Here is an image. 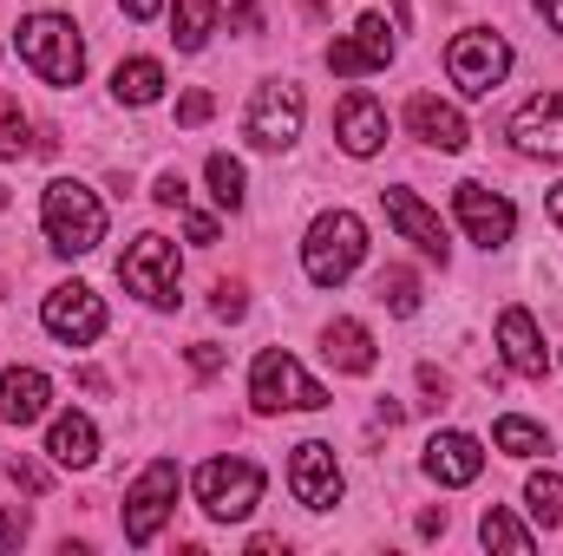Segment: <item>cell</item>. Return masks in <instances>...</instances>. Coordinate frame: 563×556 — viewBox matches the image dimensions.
<instances>
[{"label":"cell","mask_w":563,"mask_h":556,"mask_svg":"<svg viewBox=\"0 0 563 556\" xmlns=\"http://www.w3.org/2000/svg\"><path fill=\"white\" fill-rule=\"evenodd\" d=\"M46 452H53V465L86 471V465L99 458V432H92V419L86 413H59L53 419V432H46Z\"/></svg>","instance_id":"cell-21"},{"label":"cell","mask_w":563,"mask_h":556,"mask_svg":"<svg viewBox=\"0 0 563 556\" xmlns=\"http://www.w3.org/2000/svg\"><path fill=\"white\" fill-rule=\"evenodd\" d=\"M321 354L341 367V374H374V334L361 321H328L321 327Z\"/></svg>","instance_id":"cell-22"},{"label":"cell","mask_w":563,"mask_h":556,"mask_svg":"<svg viewBox=\"0 0 563 556\" xmlns=\"http://www.w3.org/2000/svg\"><path fill=\"white\" fill-rule=\"evenodd\" d=\"M184 230H190V243H217V216H203L190 203H184Z\"/></svg>","instance_id":"cell-35"},{"label":"cell","mask_w":563,"mask_h":556,"mask_svg":"<svg viewBox=\"0 0 563 556\" xmlns=\"http://www.w3.org/2000/svg\"><path fill=\"white\" fill-rule=\"evenodd\" d=\"M46 407H53V380L40 367H7L0 374V419L7 425H33V419H46Z\"/></svg>","instance_id":"cell-18"},{"label":"cell","mask_w":563,"mask_h":556,"mask_svg":"<svg viewBox=\"0 0 563 556\" xmlns=\"http://www.w3.org/2000/svg\"><path fill=\"white\" fill-rule=\"evenodd\" d=\"M452 210H459V223H465V236H472L478 249H505L511 230H518L511 197H498V190H485V184H459V190H452Z\"/></svg>","instance_id":"cell-11"},{"label":"cell","mask_w":563,"mask_h":556,"mask_svg":"<svg viewBox=\"0 0 563 556\" xmlns=\"http://www.w3.org/2000/svg\"><path fill=\"white\" fill-rule=\"evenodd\" d=\"M40 321H46V334H53V341L86 347V341H99V334H106V301H99L86 281H66V288H53V294H46Z\"/></svg>","instance_id":"cell-10"},{"label":"cell","mask_w":563,"mask_h":556,"mask_svg":"<svg viewBox=\"0 0 563 556\" xmlns=\"http://www.w3.org/2000/svg\"><path fill=\"white\" fill-rule=\"evenodd\" d=\"M20 537H26V518L20 511H0V551H20Z\"/></svg>","instance_id":"cell-36"},{"label":"cell","mask_w":563,"mask_h":556,"mask_svg":"<svg viewBox=\"0 0 563 556\" xmlns=\"http://www.w3.org/2000/svg\"><path fill=\"white\" fill-rule=\"evenodd\" d=\"M157 203H164V210H184V203H190V190H184V177H177V170H164V177H157Z\"/></svg>","instance_id":"cell-34"},{"label":"cell","mask_w":563,"mask_h":556,"mask_svg":"<svg viewBox=\"0 0 563 556\" xmlns=\"http://www.w3.org/2000/svg\"><path fill=\"white\" fill-rule=\"evenodd\" d=\"M7 478H13V485H20V491H33V498H40V491H46V471H40V465H33V458H13V465H7Z\"/></svg>","instance_id":"cell-33"},{"label":"cell","mask_w":563,"mask_h":556,"mask_svg":"<svg viewBox=\"0 0 563 556\" xmlns=\"http://www.w3.org/2000/svg\"><path fill=\"white\" fill-rule=\"evenodd\" d=\"M295 138H301V86H295V79L256 86V99H250V144L288 151Z\"/></svg>","instance_id":"cell-9"},{"label":"cell","mask_w":563,"mask_h":556,"mask_svg":"<svg viewBox=\"0 0 563 556\" xmlns=\"http://www.w3.org/2000/svg\"><path fill=\"white\" fill-rule=\"evenodd\" d=\"M380 203H387V223L407 236V243H420V256H432V263H445V223L426 210L413 190H380Z\"/></svg>","instance_id":"cell-17"},{"label":"cell","mask_w":563,"mask_h":556,"mask_svg":"<svg viewBox=\"0 0 563 556\" xmlns=\"http://www.w3.org/2000/svg\"><path fill=\"white\" fill-rule=\"evenodd\" d=\"M170 504H177V465H170V458H151V465L139 471V485L125 491V544L144 551V544L164 531Z\"/></svg>","instance_id":"cell-7"},{"label":"cell","mask_w":563,"mask_h":556,"mask_svg":"<svg viewBox=\"0 0 563 556\" xmlns=\"http://www.w3.org/2000/svg\"><path fill=\"white\" fill-rule=\"evenodd\" d=\"M190 367H197V374H217V367H223V347L197 341V347H190Z\"/></svg>","instance_id":"cell-37"},{"label":"cell","mask_w":563,"mask_h":556,"mask_svg":"<svg viewBox=\"0 0 563 556\" xmlns=\"http://www.w3.org/2000/svg\"><path fill=\"white\" fill-rule=\"evenodd\" d=\"M387 59H394V26H387L380 13H361V20H354V33L328 46V66H334V79H361V73H380Z\"/></svg>","instance_id":"cell-12"},{"label":"cell","mask_w":563,"mask_h":556,"mask_svg":"<svg viewBox=\"0 0 563 556\" xmlns=\"http://www.w3.org/2000/svg\"><path fill=\"white\" fill-rule=\"evenodd\" d=\"M250 400H256V413H321L328 407V387L321 380H308L301 367H295V354H256V367H250Z\"/></svg>","instance_id":"cell-4"},{"label":"cell","mask_w":563,"mask_h":556,"mask_svg":"<svg viewBox=\"0 0 563 556\" xmlns=\"http://www.w3.org/2000/svg\"><path fill=\"white\" fill-rule=\"evenodd\" d=\"M525 504H531V518H538L544 531H558V524H563V478H558V471H531Z\"/></svg>","instance_id":"cell-26"},{"label":"cell","mask_w":563,"mask_h":556,"mask_svg":"<svg viewBox=\"0 0 563 556\" xmlns=\"http://www.w3.org/2000/svg\"><path fill=\"white\" fill-rule=\"evenodd\" d=\"M20 59H26L46 86H79V73H86L79 26H73L66 13H33V20H20Z\"/></svg>","instance_id":"cell-3"},{"label":"cell","mask_w":563,"mask_h":556,"mask_svg":"<svg viewBox=\"0 0 563 556\" xmlns=\"http://www.w3.org/2000/svg\"><path fill=\"white\" fill-rule=\"evenodd\" d=\"M426 471H432L439 485H472V478L485 471V452H478L472 432H439V438L426 445Z\"/></svg>","instance_id":"cell-19"},{"label":"cell","mask_w":563,"mask_h":556,"mask_svg":"<svg viewBox=\"0 0 563 556\" xmlns=\"http://www.w3.org/2000/svg\"><path fill=\"white\" fill-rule=\"evenodd\" d=\"M407 125H413V138H426L432 151H465V119L445 105V99H432V92H413V105H407Z\"/></svg>","instance_id":"cell-20"},{"label":"cell","mask_w":563,"mask_h":556,"mask_svg":"<svg viewBox=\"0 0 563 556\" xmlns=\"http://www.w3.org/2000/svg\"><path fill=\"white\" fill-rule=\"evenodd\" d=\"M334 138H341L347 157H374L387 144V105L374 92H347L341 112H334Z\"/></svg>","instance_id":"cell-14"},{"label":"cell","mask_w":563,"mask_h":556,"mask_svg":"<svg viewBox=\"0 0 563 556\" xmlns=\"http://www.w3.org/2000/svg\"><path fill=\"white\" fill-rule=\"evenodd\" d=\"M498 347H505L511 374H525V380H544V374H551L544 334H538V321H531L525 308H505V314H498Z\"/></svg>","instance_id":"cell-16"},{"label":"cell","mask_w":563,"mask_h":556,"mask_svg":"<svg viewBox=\"0 0 563 556\" xmlns=\"http://www.w3.org/2000/svg\"><path fill=\"white\" fill-rule=\"evenodd\" d=\"M551 216H558V230H563V184L551 190Z\"/></svg>","instance_id":"cell-41"},{"label":"cell","mask_w":563,"mask_h":556,"mask_svg":"<svg viewBox=\"0 0 563 556\" xmlns=\"http://www.w3.org/2000/svg\"><path fill=\"white\" fill-rule=\"evenodd\" d=\"M407 20H413V13H407V0H394V26H407Z\"/></svg>","instance_id":"cell-42"},{"label":"cell","mask_w":563,"mask_h":556,"mask_svg":"<svg viewBox=\"0 0 563 556\" xmlns=\"http://www.w3.org/2000/svg\"><path fill=\"white\" fill-rule=\"evenodd\" d=\"M210 112H217V99H210V92H184V99H177V125H203Z\"/></svg>","instance_id":"cell-31"},{"label":"cell","mask_w":563,"mask_h":556,"mask_svg":"<svg viewBox=\"0 0 563 556\" xmlns=\"http://www.w3.org/2000/svg\"><path fill=\"white\" fill-rule=\"evenodd\" d=\"M511 144L525 157H563V92H538L518 119H511Z\"/></svg>","instance_id":"cell-15"},{"label":"cell","mask_w":563,"mask_h":556,"mask_svg":"<svg viewBox=\"0 0 563 556\" xmlns=\"http://www.w3.org/2000/svg\"><path fill=\"white\" fill-rule=\"evenodd\" d=\"M210 33H217V0H177V7H170V40H177V53H203Z\"/></svg>","instance_id":"cell-23"},{"label":"cell","mask_w":563,"mask_h":556,"mask_svg":"<svg viewBox=\"0 0 563 556\" xmlns=\"http://www.w3.org/2000/svg\"><path fill=\"white\" fill-rule=\"evenodd\" d=\"M40 223H46V243H53L59 256H86V249L106 243V203H99L86 184H73V177H53V184H46Z\"/></svg>","instance_id":"cell-1"},{"label":"cell","mask_w":563,"mask_h":556,"mask_svg":"<svg viewBox=\"0 0 563 556\" xmlns=\"http://www.w3.org/2000/svg\"><path fill=\"white\" fill-rule=\"evenodd\" d=\"M478 537H485L492 551H511V556H531V544H538V537H531V531H525V524H518L511 511H485Z\"/></svg>","instance_id":"cell-27"},{"label":"cell","mask_w":563,"mask_h":556,"mask_svg":"<svg viewBox=\"0 0 563 556\" xmlns=\"http://www.w3.org/2000/svg\"><path fill=\"white\" fill-rule=\"evenodd\" d=\"M197 498L217 524H243L263 504V465L256 458H210L197 471Z\"/></svg>","instance_id":"cell-6"},{"label":"cell","mask_w":563,"mask_h":556,"mask_svg":"<svg viewBox=\"0 0 563 556\" xmlns=\"http://www.w3.org/2000/svg\"><path fill=\"white\" fill-rule=\"evenodd\" d=\"M445 73H452V86H459L465 99L498 92V86H505V73H511V46H505V33H492V26L459 33V40L445 46Z\"/></svg>","instance_id":"cell-5"},{"label":"cell","mask_w":563,"mask_h":556,"mask_svg":"<svg viewBox=\"0 0 563 556\" xmlns=\"http://www.w3.org/2000/svg\"><path fill=\"white\" fill-rule=\"evenodd\" d=\"M236 26L256 33V26H263V7H256V0H236Z\"/></svg>","instance_id":"cell-38"},{"label":"cell","mask_w":563,"mask_h":556,"mask_svg":"<svg viewBox=\"0 0 563 556\" xmlns=\"http://www.w3.org/2000/svg\"><path fill=\"white\" fill-rule=\"evenodd\" d=\"M361 256H367V230H361L354 210H321V216L308 223L301 269H308L314 288H341V281L361 269Z\"/></svg>","instance_id":"cell-2"},{"label":"cell","mask_w":563,"mask_h":556,"mask_svg":"<svg viewBox=\"0 0 563 556\" xmlns=\"http://www.w3.org/2000/svg\"><path fill=\"white\" fill-rule=\"evenodd\" d=\"M210 308H217L223 321H243V314H250V301H243V288H236V281H217V301H210Z\"/></svg>","instance_id":"cell-32"},{"label":"cell","mask_w":563,"mask_h":556,"mask_svg":"<svg viewBox=\"0 0 563 556\" xmlns=\"http://www.w3.org/2000/svg\"><path fill=\"white\" fill-rule=\"evenodd\" d=\"M112 92H119L125 105H151V99L164 92V66H157V59H125V66L112 73Z\"/></svg>","instance_id":"cell-24"},{"label":"cell","mask_w":563,"mask_h":556,"mask_svg":"<svg viewBox=\"0 0 563 556\" xmlns=\"http://www.w3.org/2000/svg\"><path fill=\"white\" fill-rule=\"evenodd\" d=\"M119 281L151 308H177V243L170 236H139L119 263Z\"/></svg>","instance_id":"cell-8"},{"label":"cell","mask_w":563,"mask_h":556,"mask_svg":"<svg viewBox=\"0 0 563 556\" xmlns=\"http://www.w3.org/2000/svg\"><path fill=\"white\" fill-rule=\"evenodd\" d=\"M33 151V125L13 99H0V157H26Z\"/></svg>","instance_id":"cell-30"},{"label":"cell","mask_w":563,"mask_h":556,"mask_svg":"<svg viewBox=\"0 0 563 556\" xmlns=\"http://www.w3.org/2000/svg\"><path fill=\"white\" fill-rule=\"evenodd\" d=\"M374 294H380V308H394V314H413V308H420V281H413V269H380Z\"/></svg>","instance_id":"cell-29"},{"label":"cell","mask_w":563,"mask_h":556,"mask_svg":"<svg viewBox=\"0 0 563 556\" xmlns=\"http://www.w3.org/2000/svg\"><path fill=\"white\" fill-rule=\"evenodd\" d=\"M288 485H295V498H301L308 511H334V504H341V465H334V445H321V438L295 445V458H288Z\"/></svg>","instance_id":"cell-13"},{"label":"cell","mask_w":563,"mask_h":556,"mask_svg":"<svg viewBox=\"0 0 563 556\" xmlns=\"http://www.w3.org/2000/svg\"><path fill=\"white\" fill-rule=\"evenodd\" d=\"M210 197L223 210H243V164L230 151H210Z\"/></svg>","instance_id":"cell-28"},{"label":"cell","mask_w":563,"mask_h":556,"mask_svg":"<svg viewBox=\"0 0 563 556\" xmlns=\"http://www.w3.org/2000/svg\"><path fill=\"white\" fill-rule=\"evenodd\" d=\"M492 438H498V452H511V458H538V452H551V438H544V425H531V419L505 413L492 425Z\"/></svg>","instance_id":"cell-25"},{"label":"cell","mask_w":563,"mask_h":556,"mask_svg":"<svg viewBox=\"0 0 563 556\" xmlns=\"http://www.w3.org/2000/svg\"><path fill=\"white\" fill-rule=\"evenodd\" d=\"M538 7H544V20H551V26L563 33V0H538Z\"/></svg>","instance_id":"cell-40"},{"label":"cell","mask_w":563,"mask_h":556,"mask_svg":"<svg viewBox=\"0 0 563 556\" xmlns=\"http://www.w3.org/2000/svg\"><path fill=\"white\" fill-rule=\"evenodd\" d=\"M119 7H125V20H151V13H157L164 0H119Z\"/></svg>","instance_id":"cell-39"}]
</instances>
